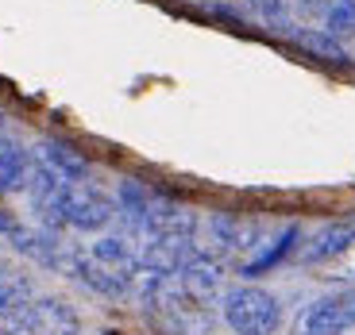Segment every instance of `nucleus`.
Returning <instances> with one entry per match:
<instances>
[{"mask_svg":"<svg viewBox=\"0 0 355 335\" xmlns=\"http://www.w3.org/2000/svg\"><path fill=\"white\" fill-rule=\"evenodd\" d=\"M220 316L236 335H275L282 327V300L263 285H236L220 297Z\"/></svg>","mask_w":355,"mask_h":335,"instance_id":"f257e3e1","label":"nucleus"},{"mask_svg":"<svg viewBox=\"0 0 355 335\" xmlns=\"http://www.w3.org/2000/svg\"><path fill=\"white\" fill-rule=\"evenodd\" d=\"M347 332H355V285L309 300L290 327V335H347Z\"/></svg>","mask_w":355,"mask_h":335,"instance_id":"f03ea898","label":"nucleus"},{"mask_svg":"<svg viewBox=\"0 0 355 335\" xmlns=\"http://www.w3.org/2000/svg\"><path fill=\"white\" fill-rule=\"evenodd\" d=\"M116 220V201L89 181H73L62 193V228L73 231H105Z\"/></svg>","mask_w":355,"mask_h":335,"instance_id":"7ed1b4c3","label":"nucleus"},{"mask_svg":"<svg viewBox=\"0 0 355 335\" xmlns=\"http://www.w3.org/2000/svg\"><path fill=\"white\" fill-rule=\"evenodd\" d=\"M0 235L8 239L19 255H27L31 262L46 266V270L58 266V255H62V247H66L62 231H51V228H43V224H24L19 216H12V212H0Z\"/></svg>","mask_w":355,"mask_h":335,"instance_id":"20e7f679","label":"nucleus"},{"mask_svg":"<svg viewBox=\"0 0 355 335\" xmlns=\"http://www.w3.org/2000/svg\"><path fill=\"white\" fill-rule=\"evenodd\" d=\"M174 282L182 285V293H189L193 300L209 305V300L220 293V285H224V262L213 255V251H201V247H197L193 255L182 262V270L174 273Z\"/></svg>","mask_w":355,"mask_h":335,"instance_id":"39448f33","label":"nucleus"},{"mask_svg":"<svg viewBox=\"0 0 355 335\" xmlns=\"http://www.w3.org/2000/svg\"><path fill=\"white\" fill-rule=\"evenodd\" d=\"M352 247H355V216H347V220H332L313 231L297 247V258L305 266H320V262H332V258L347 255Z\"/></svg>","mask_w":355,"mask_h":335,"instance_id":"423d86ee","label":"nucleus"},{"mask_svg":"<svg viewBox=\"0 0 355 335\" xmlns=\"http://www.w3.org/2000/svg\"><path fill=\"white\" fill-rule=\"evenodd\" d=\"M27 316H31V335H78L81 332V316L62 297H31L27 300Z\"/></svg>","mask_w":355,"mask_h":335,"instance_id":"0eeeda50","label":"nucleus"},{"mask_svg":"<svg viewBox=\"0 0 355 335\" xmlns=\"http://www.w3.org/2000/svg\"><path fill=\"white\" fill-rule=\"evenodd\" d=\"M209 235H213V243L220 247V255H236V251L263 247V243H259V239H263V231H259L255 224L236 220V216H224V212L209 220Z\"/></svg>","mask_w":355,"mask_h":335,"instance_id":"6e6552de","label":"nucleus"},{"mask_svg":"<svg viewBox=\"0 0 355 335\" xmlns=\"http://www.w3.org/2000/svg\"><path fill=\"white\" fill-rule=\"evenodd\" d=\"M89 255L97 258L101 266H108L112 273H120V278H135V270H139V251L124 235H101L89 247Z\"/></svg>","mask_w":355,"mask_h":335,"instance_id":"1a4fd4ad","label":"nucleus"},{"mask_svg":"<svg viewBox=\"0 0 355 335\" xmlns=\"http://www.w3.org/2000/svg\"><path fill=\"white\" fill-rule=\"evenodd\" d=\"M39 162H46V166L62 177V181H70V185L73 181H89V162L81 159L73 147H66V143H58V139L39 143Z\"/></svg>","mask_w":355,"mask_h":335,"instance_id":"9d476101","label":"nucleus"},{"mask_svg":"<svg viewBox=\"0 0 355 335\" xmlns=\"http://www.w3.org/2000/svg\"><path fill=\"white\" fill-rule=\"evenodd\" d=\"M27 170H31V154L24 150V143H16L12 135H0V193L24 189Z\"/></svg>","mask_w":355,"mask_h":335,"instance_id":"9b49d317","label":"nucleus"},{"mask_svg":"<svg viewBox=\"0 0 355 335\" xmlns=\"http://www.w3.org/2000/svg\"><path fill=\"white\" fill-rule=\"evenodd\" d=\"M297 247H302V231H297V228H286L282 235H278L275 243L263 251V255H255L251 262H243V278H259V273H266L270 266H278L286 255H293Z\"/></svg>","mask_w":355,"mask_h":335,"instance_id":"f8f14e48","label":"nucleus"},{"mask_svg":"<svg viewBox=\"0 0 355 335\" xmlns=\"http://www.w3.org/2000/svg\"><path fill=\"white\" fill-rule=\"evenodd\" d=\"M355 31V0H332L329 16H324V35L344 39Z\"/></svg>","mask_w":355,"mask_h":335,"instance_id":"ddd939ff","label":"nucleus"},{"mask_svg":"<svg viewBox=\"0 0 355 335\" xmlns=\"http://www.w3.org/2000/svg\"><path fill=\"white\" fill-rule=\"evenodd\" d=\"M293 35L302 39L313 54H324V58H332V62H344V46H340L332 35H324V31H293Z\"/></svg>","mask_w":355,"mask_h":335,"instance_id":"4468645a","label":"nucleus"},{"mask_svg":"<svg viewBox=\"0 0 355 335\" xmlns=\"http://www.w3.org/2000/svg\"><path fill=\"white\" fill-rule=\"evenodd\" d=\"M248 4L259 12V16L270 19V24H278V19H282V0H248Z\"/></svg>","mask_w":355,"mask_h":335,"instance_id":"2eb2a0df","label":"nucleus"}]
</instances>
